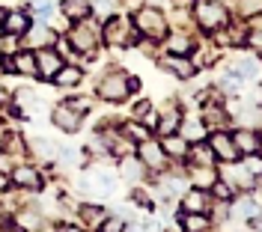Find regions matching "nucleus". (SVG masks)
Returning <instances> with one entry per match:
<instances>
[{
  "mask_svg": "<svg viewBox=\"0 0 262 232\" xmlns=\"http://www.w3.org/2000/svg\"><path fill=\"white\" fill-rule=\"evenodd\" d=\"M134 27H137V33H143L146 39L158 42V39L167 36V15H164L158 6L143 3V6L134 12Z\"/></svg>",
  "mask_w": 262,
  "mask_h": 232,
  "instance_id": "obj_1",
  "label": "nucleus"
},
{
  "mask_svg": "<svg viewBox=\"0 0 262 232\" xmlns=\"http://www.w3.org/2000/svg\"><path fill=\"white\" fill-rule=\"evenodd\" d=\"M137 89V81L125 75V72H107L101 83H98V99L111 101V104H119V101L128 99V92Z\"/></svg>",
  "mask_w": 262,
  "mask_h": 232,
  "instance_id": "obj_2",
  "label": "nucleus"
},
{
  "mask_svg": "<svg viewBox=\"0 0 262 232\" xmlns=\"http://www.w3.org/2000/svg\"><path fill=\"white\" fill-rule=\"evenodd\" d=\"M194 18H196V24H200L203 30L214 33V30H221V27L229 24V9L221 3V0H200Z\"/></svg>",
  "mask_w": 262,
  "mask_h": 232,
  "instance_id": "obj_3",
  "label": "nucleus"
},
{
  "mask_svg": "<svg viewBox=\"0 0 262 232\" xmlns=\"http://www.w3.org/2000/svg\"><path fill=\"white\" fill-rule=\"evenodd\" d=\"M69 42L75 45V51H83V54H90V51L98 48V42H101V30H98L93 21H75V27H72V33H69Z\"/></svg>",
  "mask_w": 262,
  "mask_h": 232,
  "instance_id": "obj_4",
  "label": "nucleus"
},
{
  "mask_svg": "<svg viewBox=\"0 0 262 232\" xmlns=\"http://www.w3.org/2000/svg\"><path fill=\"white\" fill-rule=\"evenodd\" d=\"M140 149V164L143 170H152V173H164L167 170V152L161 149V140H140L137 143Z\"/></svg>",
  "mask_w": 262,
  "mask_h": 232,
  "instance_id": "obj_5",
  "label": "nucleus"
},
{
  "mask_svg": "<svg viewBox=\"0 0 262 232\" xmlns=\"http://www.w3.org/2000/svg\"><path fill=\"white\" fill-rule=\"evenodd\" d=\"M101 39L107 42V45H114V48H125L131 42V24L125 18L114 15L107 24H104V30H101Z\"/></svg>",
  "mask_w": 262,
  "mask_h": 232,
  "instance_id": "obj_6",
  "label": "nucleus"
},
{
  "mask_svg": "<svg viewBox=\"0 0 262 232\" xmlns=\"http://www.w3.org/2000/svg\"><path fill=\"white\" fill-rule=\"evenodd\" d=\"M161 68L164 72H170L173 78H179V81H188V78H194V60L191 57H182V54H167L161 60Z\"/></svg>",
  "mask_w": 262,
  "mask_h": 232,
  "instance_id": "obj_7",
  "label": "nucleus"
},
{
  "mask_svg": "<svg viewBox=\"0 0 262 232\" xmlns=\"http://www.w3.org/2000/svg\"><path fill=\"white\" fill-rule=\"evenodd\" d=\"M221 179L232 188H242V191H250L253 184H256V173H250L247 167H235V161H229L227 170L221 173Z\"/></svg>",
  "mask_w": 262,
  "mask_h": 232,
  "instance_id": "obj_8",
  "label": "nucleus"
},
{
  "mask_svg": "<svg viewBox=\"0 0 262 232\" xmlns=\"http://www.w3.org/2000/svg\"><path fill=\"white\" fill-rule=\"evenodd\" d=\"M81 116L72 104H57L54 107V113H51V122L60 128V131H78L81 128Z\"/></svg>",
  "mask_w": 262,
  "mask_h": 232,
  "instance_id": "obj_9",
  "label": "nucleus"
},
{
  "mask_svg": "<svg viewBox=\"0 0 262 232\" xmlns=\"http://www.w3.org/2000/svg\"><path fill=\"white\" fill-rule=\"evenodd\" d=\"M209 146H212L214 158L217 161H224V164H229V161H238V149H235V143H232V137L224 131H214L212 140H209Z\"/></svg>",
  "mask_w": 262,
  "mask_h": 232,
  "instance_id": "obj_10",
  "label": "nucleus"
},
{
  "mask_svg": "<svg viewBox=\"0 0 262 232\" xmlns=\"http://www.w3.org/2000/svg\"><path fill=\"white\" fill-rule=\"evenodd\" d=\"M36 68L42 78H54L63 68V54H57L54 48H39L36 51Z\"/></svg>",
  "mask_w": 262,
  "mask_h": 232,
  "instance_id": "obj_11",
  "label": "nucleus"
},
{
  "mask_svg": "<svg viewBox=\"0 0 262 232\" xmlns=\"http://www.w3.org/2000/svg\"><path fill=\"white\" fill-rule=\"evenodd\" d=\"M229 217L232 220H253V217H259L262 215V208H259V202L256 199H250V197H232L229 199Z\"/></svg>",
  "mask_w": 262,
  "mask_h": 232,
  "instance_id": "obj_12",
  "label": "nucleus"
},
{
  "mask_svg": "<svg viewBox=\"0 0 262 232\" xmlns=\"http://www.w3.org/2000/svg\"><path fill=\"white\" fill-rule=\"evenodd\" d=\"M54 39H57V33H54L51 27H45V24H39V27H27V30H24V48H30V51L51 48Z\"/></svg>",
  "mask_w": 262,
  "mask_h": 232,
  "instance_id": "obj_13",
  "label": "nucleus"
},
{
  "mask_svg": "<svg viewBox=\"0 0 262 232\" xmlns=\"http://www.w3.org/2000/svg\"><path fill=\"white\" fill-rule=\"evenodd\" d=\"M83 188L96 191L98 197H111V194L116 191V176H114V173H104V170L90 173V182H83Z\"/></svg>",
  "mask_w": 262,
  "mask_h": 232,
  "instance_id": "obj_14",
  "label": "nucleus"
},
{
  "mask_svg": "<svg viewBox=\"0 0 262 232\" xmlns=\"http://www.w3.org/2000/svg\"><path fill=\"white\" fill-rule=\"evenodd\" d=\"M232 137V143H235V149H238V155H256L259 152V134L250 131V128H238L235 134H229Z\"/></svg>",
  "mask_w": 262,
  "mask_h": 232,
  "instance_id": "obj_15",
  "label": "nucleus"
},
{
  "mask_svg": "<svg viewBox=\"0 0 262 232\" xmlns=\"http://www.w3.org/2000/svg\"><path fill=\"white\" fill-rule=\"evenodd\" d=\"M0 27L6 30V36H24V30L30 27V15L21 12V9H12V12L3 15V24Z\"/></svg>",
  "mask_w": 262,
  "mask_h": 232,
  "instance_id": "obj_16",
  "label": "nucleus"
},
{
  "mask_svg": "<svg viewBox=\"0 0 262 232\" xmlns=\"http://www.w3.org/2000/svg\"><path fill=\"white\" fill-rule=\"evenodd\" d=\"M209 194L203 191V188H194V191H188L185 197H182V212H194V215H206V208H209Z\"/></svg>",
  "mask_w": 262,
  "mask_h": 232,
  "instance_id": "obj_17",
  "label": "nucleus"
},
{
  "mask_svg": "<svg viewBox=\"0 0 262 232\" xmlns=\"http://www.w3.org/2000/svg\"><path fill=\"white\" fill-rule=\"evenodd\" d=\"M6 68H12V72H18V75H27V78H33V75H39V68H36V54H27V51H21V54H15L9 63H3Z\"/></svg>",
  "mask_w": 262,
  "mask_h": 232,
  "instance_id": "obj_18",
  "label": "nucleus"
},
{
  "mask_svg": "<svg viewBox=\"0 0 262 232\" xmlns=\"http://www.w3.org/2000/svg\"><path fill=\"white\" fill-rule=\"evenodd\" d=\"M161 149L167 152V158H185L188 155V140L182 134H164L161 137Z\"/></svg>",
  "mask_w": 262,
  "mask_h": 232,
  "instance_id": "obj_19",
  "label": "nucleus"
},
{
  "mask_svg": "<svg viewBox=\"0 0 262 232\" xmlns=\"http://www.w3.org/2000/svg\"><path fill=\"white\" fill-rule=\"evenodd\" d=\"M191 51H194V36H188L185 30L170 33V39H167V54H182V57H188Z\"/></svg>",
  "mask_w": 262,
  "mask_h": 232,
  "instance_id": "obj_20",
  "label": "nucleus"
},
{
  "mask_svg": "<svg viewBox=\"0 0 262 232\" xmlns=\"http://www.w3.org/2000/svg\"><path fill=\"white\" fill-rule=\"evenodd\" d=\"M188 158H191V167H212L217 161L209 143H196L194 149H188Z\"/></svg>",
  "mask_w": 262,
  "mask_h": 232,
  "instance_id": "obj_21",
  "label": "nucleus"
},
{
  "mask_svg": "<svg viewBox=\"0 0 262 232\" xmlns=\"http://www.w3.org/2000/svg\"><path fill=\"white\" fill-rule=\"evenodd\" d=\"M90 0H63V15L69 21H83V18L90 15Z\"/></svg>",
  "mask_w": 262,
  "mask_h": 232,
  "instance_id": "obj_22",
  "label": "nucleus"
},
{
  "mask_svg": "<svg viewBox=\"0 0 262 232\" xmlns=\"http://www.w3.org/2000/svg\"><path fill=\"white\" fill-rule=\"evenodd\" d=\"M191 182H194V188L209 191V188L217 182V173H214L212 167H191Z\"/></svg>",
  "mask_w": 262,
  "mask_h": 232,
  "instance_id": "obj_23",
  "label": "nucleus"
},
{
  "mask_svg": "<svg viewBox=\"0 0 262 232\" xmlns=\"http://www.w3.org/2000/svg\"><path fill=\"white\" fill-rule=\"evenodd\" d=\"M179 122H182V116H179V107H167L161 113V119H158V134H173V131H179Z\"/></svg>",
  "mask_w": 262,
  "mask_h": 232,
  "instance_id": "obj_24",
  "label": "nucleus"
},
{
  "mask_svg": "<svg viewBox=\"0 0 262 232\" xmlns=\"http://www.w3.org/2000/svg\"><path fill=\"white\" fill-rule=\"evenodd\" d=\"M12 182H15L18 188H39L42 179H39V173H36L33 167H18L15 173H12Z\"/></svg>",
  "mask_w": 262,
  "mask_h": 232,
  "instance_id": "obj_25",
  "label": "nucleus"
},
{
  "mask_svg": "<svg viewBox=\"0 0 262 232\" xmlns=\"http://www.w3.org/2000/svg\"><path fill=\"white\" fill-rule=\"evenodd\" d=\"M182 229L185 232H206L209 229V217L194 215V212H185V215H182Z\"/></svg>",
  "mask_w": 262,
  "mask_h": 232,
  "instance_id": "obj_26",
  "label": "nucleus"
},
{
  "mask_svg": "<svg viewBox=\"0 0 262 232\" xmlns=\"http://www.w3.org/2000/svg\"><path fill=\"white\" fill-rule=\"evenodd\" d=\"M78 217H81L83 226H90V229L96 226V229H98V223L104 220V212H101L98 205H81V208H78Z\"/></svg>",
  "mask_w": 262,
  "mask_h": 232,
  "instance_id": "obj_27",
  "label": "nucleus"
},
{
  "mask_svg": "<svg viewBox=\"0 0 262 232\" xmlns=\"http://www.w3.org/2000/svg\"><path fill=\"white\" fill-rule=\"evenodd\" d=\"M232 72H238V75H242V78H247V81H256V78L262 75V66L253 60V57H245V60H238V63H235V68H232Z\"/></svg>",
  "mask_w": 262,
  "mask_h": 232,
  "instance_id": "obj_28",
  "label": "nucleus"
},
{
  "mask_svg": "<svg viewBox=\"0 0 262 232\" xmlns=\"http://www.w3.org/2000/svg\"><path fill=\"white\" fill-rule=\"evenodd\" d=\"M81 68H72V66H63L57 75H54V81L60 83V86H78L81 83Z\"/></svg>",
  "mask_w": 262,
  "mask_h": 232,
  "instance_id": "obj_29",
  "label": "nucleus"
},
{
  "mask_svg": "<svg viewBox=\"0 0 262 232\" xmlns=\"http://www.w3.org/2000/svg\"><path fill=\"white\" fill-rule=\"evenodd\" d=\"M179 128H182V137H185L188 143H191V140L200 143V140L206 137V125H203V122H179Z\"/></svg>",
  "mask_w": 262,
  "mask_h": 232,
  "instance_id": "obj_30",
  "label": "nucleus"
},
{
  "mask_svg": "<svg viewBox=\"0 0 262 232\" xmlns=\"http://www.w3.org/2000/svg\"><path fill=\"white\" fill-rule=\"evenodd\" d=\"M140 173H143V164H140V158L134 161L131 155L122 158V179H128V182H137L140 179Z\"/></svg>",
  "mask_w": 262,
  "mask_h": 232,
  "instance_id": "obj_31",
  "label": "nucleus"
},
{
  "mask_svg": "<svg viewBox=\"0 0 262 232\" xmlns=\"http://www.w3.org/2000/svg\"><path fill=\"white\" fill-rule=\"evenodd\" d=\"M15 226H21L24 232H36L39 226H42V217L36 215V212H18Z\"/></svg>",
  "mask_w": 262,
  "mask_h": 232,
  "instance_id": "obj_32",
  "label": "nucleus"
},
{
  "mask_svg": "<svg viewBox=\"0 0 262 232\" xmlns=\"http://www.w3.org/2000/svg\"><path fill=\"white\" fill-rule=\"evenodd\" d=\"M235 12L242 18H256L262 12V0H235Z\"/></svg>",
  "mask_w": 262,
  "mask_h": 232,
  "instance_id": "obj_33",
  "label": "nucleus"
},
{
  "mask_svg": "<svg viewBox=\"0 0 262 232\" xmlns=\"http://www.w3.org/2000/svg\"><path fill=\"white\" fill-rule=\"evenodd\" d=\"M30 146H33V155H36V158H45V161H51V158H54V149H57L51 140H42V137L30 140Z\"/></svg>",
  "mask_w": 262,
  "mask_h": 232,
  "instance_id": "obj_34",
  "label": "nucleus"
},
{
  "mask_svg": "<svg viewBox=\"0 0 262 232\" xmlns=\"http://www.w3.org/2000/svg\"><path fill=\"white\" fill-rule=\"evenodd\" d=\"M212 194L221 199V202H229V199L235 197V188H232V184H227L224 179H221V176H217V182L212 184Z\"/></svg>",
  "mask_w": 262,
  "mask_h": 232,
  "instance_id": "obj_35",
  "label": "nucleus"
},
{
  "mask_svg": "<svg viewBox=\"0 0 262 232\" xmlns=\"http://www.w3.org/2000/svg\"><path fill=\"white\" fill-rule=\"evenodd\" d=\"M0 149H6L9 155H21V152H24V140H21L18 134H3V143H0Z\"/></svg>",
  "mask_w": 262,
  "mask_h": 232,
  "instance_id": "obj_36",
  "label": "nucleus"
},
{
  "mask_svg": "<svg viewBox=\"0 0 262 232\" xmlns=\"http://www.w3.org/2000/svg\"><path fill=\"white\" fill-rule=\"evenodd\" d=\"M242 86H245V78H242L238 72H229L227 78L221 81V89H224V92H242Z\"/></svg>",
  "mask_w": 262,
  "mask_h": 232,
  "instance_id": "obj_37",
  "label": "nucleus"
},
{
  "mask_svg": "<svg viewBox=\"0 0 262 232\" xmlns=\"http://www.w3.org/2000/svg\"><path fill=\"white\" fill-rule=\"evenodd\" d=\"M98 232H125V220L122 217H104L98 223Z\"/></svg>",
  "mask_w": 262,
  "mask_h": 232,
  "instance_id": "obj_38",
  "label": "nucleus"
},
{
  "mask_svg": "<svg viewBox=\"0 0 262 232\" xmlns=\"http://www.w3.org/2000/svg\"><path fill=\"white\" fill-rule=\"evenodd\" d=\"M33 15L48 21V18L54 15V3H51V0H33Z\"/></svg>",
  "mask_w": 262,
  "mask_h": 232,
  "instance_id": "obj_39",
  "label": "nucleus"
},
{
  "mask_svg": "<svg viewBox=\"0 0 262 232\" xmlns=\"http://www.w3.org/2000/svg\"><path fill=\"white\" fill-rule=\"evenodd\" d=\"M245 42L250 45V51H253L256 57H262V30H250V33H245Z\"/></svg>",
  "mask_w": 262,
  "mask_h": 232,
  "instance_id": "obj_40",
  "label": "nucleus"
},
{
  "mask_svg": "<svg viewBox=\"0 0 262 232\" xmlns=\"http://www.w3.org/2000/svg\"><path fill=\"white\" fill-rule=\"evenodd\" d=\"M15 101L18 104H21V107H36V101H39V96H36V92H30V89H18L15 92Z\"/></svg>",
  "mask_w": 262,
  "mask_h": 232,
  "instance_id": "obj_41",
  "label": "nucleus"
},
{
  "mask_svg": "<svg viewBox=\"0 0 262 232\" xmlns=\"http://www.w3.org/2000/svg\"><path fill=\"white\" fill-rule=\"evenodd\" d=\"M125 134H128L131 140H146V137H149L146 128H140V122H131V125H125Z\"/></svg>",
  "mask_w": 262,
  "mask_h": 232,
  "instance_id": "obj_42",
  "label": "nucleus"
},
{
  "mask_svg": "<svg viewBox=\"0 0 262 232\" xmlns=\"http://www.w3.org/2000/svg\"><path fill=\"white\" fill-rule=\"evenodd\" d=\"M66 104H72V107H75L78 113H86V110L93 107V101L86 99V96H81V99H69V101H66Z\"/></svg>",
  "mask_w": 262,
  "mask_h": 232,
  "instance_id": "obj_43",
  "label": "nucleus"
},
{
  "mask_svg": "<svg viewBox=\"0 0 262 232\" xmlns=\"http://www.w3.org/2000/svg\"><path fill=\"white\" fill-rule=\"evenodd\" d=\"M96 12H101V15H107V12H114V0H96V6H93Z\"/></svg>",
  "mask_w": 262,
  "mask_h": 232,
  "instance_id": "obj_44",
  "label": "nucleus"
},
{
  "mask_svg": "<svg viewBox=\"0 0 262 232\" xmlns=\"http://www.w3.org/2000/svg\"><path fill=\"white\" fill-rule=\"evenodd\" d=\"M149 113H152V104H149V101H140V104L134 107V116H137V119H143V116H149Z\"/></svg>",
  "mask_w": 262,
  "mask_h": 232,
  "instance_id": "obj_45",
  "label": "nucleus"
},
{
  "mask_svg": "<svg viewBox=\"0 0 262 232\" xmlns=\"http://www.w3.org/2000/svg\"><path fill=\"white\" fill-rule=\"evenodd\" d=\"M57 232H83V229H81V226H72V223H63Z\"/></svg>",
  "mask_w": 262,
  "mask_h": 232,
  "instance_id": "obj_46",
  "label": "nucleus"
},
{
  "mask_svg": "<svg viewBox=\"0 0 262 232\" xmlns=\"http://www.w3.org/2000/svg\"><path fill=\"white\" fill-rule=\"evenodd\" d=\"M0 232H24V229H21V226H6V223H3V229Z\"/></svg>",
  "mask_w": 262,
  "mask_h": 232,
  "instance_id": "obj_47",
  "label": "nucleus"
},
{
  "mask_svg": "<svg viewBox=\"0 0 262 232\" xmlns=\"http://www.w3.org/2000/svg\"><path fill=\"white\" fill-rule=\"evenodd\" d=\"M6 184H9V179H6V173H0V191H3Z\"/></svg>",
  "mask_w": 262,
  "mask_h": 232,
  "instance_id": "obj_48",
  "label": "nucleus"
},
{
  "mask_svg": "<svg viewBox=\"0 0 262 232\" xmlns=\"http://www.w3.org/2000/svg\"><path fill=\"white\" fill-rule=\"evenodd\" d=\"M3 223H6V212H3V205H0V229H3Z\"/></svg>",
  "mask_w": 262,
  "mask_h": 232,
  "instance_id": "obj_49",
  "label": "nucleus"
},
{
  "mask_svg": "<svg viewBox=\"0 0 262 232\" xmlns=\"http://www.w3.org/2000/svg\"><path fill=\"white\" fill-rule=\"evenodd\" d=\"M3 15H6V12H3V6H0V24H3Z\"/></svg>",
  "mask_w": 262,
  "mask_h": 232,
  "instance_id": "obj_50",
  "label": "nucleus"
},
{
  "mask_svg": "<svg viewBox=\"0 0 262 232\" xmlns=\"http://www.w3.org/2000/svg\"><path fill=\"white\" fill-rule=\"evenodd\" d=\"M259 152H262V131H259Z\"/></svg>",
  "mask_w": 262,
  "mask_h": 232,
  "instance_id": "obj_51",
  "label": "nucleus"
},
{
  "mask_svg": "<svg viewBox=\"0 0 262 232\" xmlns=\"http://www.w3.org/2000/svg\"><path fill=\"white\" fill-rule=\"evenodd\" d=\"M0 68H3V63H0Z\"/></svg>",
  "mask_w": 262,
  "mask_h": 232,
  "instance_id": "obj_52",
  "label": "nucleus"
},
{
  "mask_svg": "<svg viewBox=\"0 0 262 232\" xmlns=\"http://www.w3.org/2000/svg\"><path fill=\"white\" fill-rule=\"evenodd\" d=\"M206 232H209V229H206Z\"/></svg>",
  "mask_w": 262,
  "mask_h": 232,
  "instance_id": "obj_53",
  "label": "nucleus"
}]
</instances>
